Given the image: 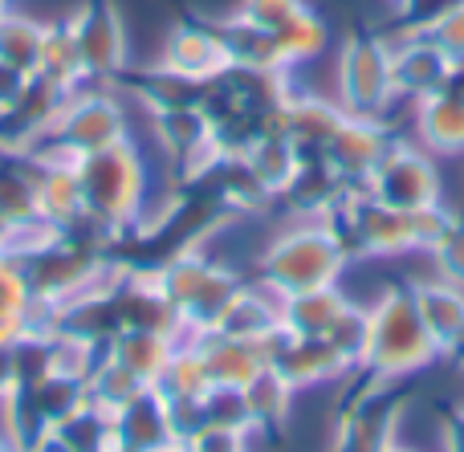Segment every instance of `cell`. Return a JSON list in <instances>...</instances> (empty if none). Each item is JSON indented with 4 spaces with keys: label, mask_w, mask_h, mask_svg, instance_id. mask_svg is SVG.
<instances>
[{
    "label": "cell",
    "mask_w": 464,
    "mask_h": 452,
    "mask_svg": "<svg viewBox=\"0 0 464 452\" xmlns=\"http://www.w3.org/2000/svg\"><path fill=\"white\" fill-rule=\"evenodd\" d=\"M82 192V212L106 225H122L135 216L139 200H143V171H139V155L127 147V139L102 151H90L73 163Z\"/></svg>",
    "instance_id": "cell-1"
},
{
    "label": "cell",
    "mask_w": 464,
    "mask_h": 452,
    "mask_svg": "<svg viewBox=\"0 0 464 452\" xmlns=\"http://www.w3.org/2000/svg\"><path fill=\"white\" fill-rule=\"evenodd\" d=\"M343 261H346V249L330 225L294 228V233L281 236L269 249V257H265V277H269V285L281 298H289V293L330 285L338 277V269H343Z\"/></svg>",
    "instance_id": "cell-2"
},
{
    "label": "cell",
    "mask_w": 464,
    "mask_h": 452,
    "mask_svg": "<svg viewBox=\"0 0 464 452\" xmlns=\"http://www.w3.org/2000/svg\"><path fill=\"white\" fill-rule=\"evenodd\" d=\"M338 98L346 114L379 119L395 98L392 82V49L375 37H351L338 62Z\"/></svg>",
    "instance_id": "cell-3"
},
{
    "label": "cell",
    "mask_w": 464,
    "mask_h": 452,
    "mask_svg": "<svg viewBox=\"0 0 464 452\" xmlns=\"http://www.w3.org/2000/svg\"><path fill=\"white\" fill-rule=\"evenodd\" d=\"M371 200L387 204L400 212H420L440 204V184H436V168L428 163V155L411 151V147H387V155L371 168V176L362 179Z\"/></svg>",
    "instance_id": "cell-4"
},
{
    "label": "cell",
    "mask_w": 464,
    "mask_h": 452,
    "mask_svg": "<svg viewBox=\"0 0 464 452\" xmlns=\"http://www.w3.org/2000/svg\"><path fill=\"white\" fill-rule=\"evenodd\" d=\"M70 33L78 41L82 78H111L122 70L127 41H122V21L111 0H86L70 16Z\"/></svg>",
    "instance_id": "cell-5"
},
{
    "label": "cell",
    "mask_w": 464,
    "mask_h": 452,
    "mask_svg": "<svg viewBox=\"0 0 464 452\" xmlns=\"http://www.w3.org/2000/svg\"><path fill=\"white\" fill-rule=\"evenodd\" d=\"M387 135L383 127H379L375 119H359V114H343V122L334 127V135L326 139V147H322V163H326L334 176L343 179H367L371 168H375L379 159L387 155Z\"/></svg>",
    "instance_id": "cell-6"
},
{
    "label": "cell",
    "mask_w": 464,
    "mask_h": 452,
    "mask_svg": "<svg viewBox=\"0 0 464 452\" xmlns=\"http://www.w3.org/2000/svg\"><path fill=\"white\" fill-rule=\"evenodd\" d=\"M163 70L179 73V78L196 82V86H208L220 73L232 70V57L225 49L220 29H204V24H179L168 37V57H163Z\"/></svg>",
    "instance_id": "cell-7"
},
{
    "label": "cell",
    "mask_w": 464,
    "mask_h": 452,
    "mask_svg": "<svg viewBox=\"0 0 464 452\" xmlns=\"http://www.w3.org/2000/svg\"><path fill=\"white\" fill-rule=\"evenodd\" d=\"M452 70H457V62L436 41H428L424 33H416L400 53H392V82L400 98L440 94V90H449Z\"/></svg>",
    "instance_id": "cell-8"
},
{
    "label": "cell",
    "mask_w": 464,
    "mask_h": 452,
    "mask_svg": "<svg viewBox=\"0 0 464 452\" xmlns=\"http://www.w3.org/2000/svg\"><path fill=\"white\" fill-rule=\"evenodd\" d=\"M420 139L440 155L464 151V94L457 86L420 98Z\"/></svg>",
    "instance_id": "cell-9"
},
{
    "label": "cell",
    "mask_w": 464,
    "mask_h": 452,
    "mask_svg": "<svg viewBox=\"0 0 464 452\" xmlns=\"http://www.w3.org/2000/svg\"><path fill=\"white\" fill-rule=\"evenodd\" d=\"M41 41H45V24L0 13V65L33 78L37 73V57H41Z\"/></svg>",
    "instance_id": "cell-10"
},
{
    "label": "cell",
    "mask_w": 464,
    "mask_h": 452,
    "mask_svg": "<svg viewBox=\"0 0 464 452\" xmlns=\"http://www.w3.org/2000/svg\"><path fill=\"white\" fill-rule=\"evenodd\" d=\"M420 33H424L428 41H436V45H440L444 53H449L452 62L460 65L464 62V0H452V5H444L440 13H436Z\"/></svg>",
    "instance_id": "cell-11"
},
{
    "label": "cell",
    "mask_w": 464,
    "mask_h": 452,
    "mask_svg": "<svg viewBox=\"0 0 464 452\" xmlns=\"http://www.w3.org/2000/svg\"><path fill=\"white\" fill-rule=\"evenodd\" d=\"M302 8H305V0H245L237 16H245L248 24H256V29H265V33L277 37Z\"/></svg>",
    "instance_id": "cell-12"
},
{
    "label": "cell",
    "mask_w": 464,
    "mask_h": 452,
    "mask_svg": "<svg viewBox=\"0 0 464 452\" xmlns=\"http://www.w3.org/2000/svg\"><path fill=\"white\" fill-rule=\"evenodd\" d=\"M432 257L440 261V274L449 277V282L464 285V225L460 220L440 236V245L432 249Z\"/></svg>",
    "instance_id": "cell-13"
},
{
    "label": "cell",
    "mask_w": 464,
    "mask_h": 452,
    "mask_svg": "<svg viewBox=\"0 0 464 452\" xmlns=\"http://www.w3.org/2000/svg\"><path fill=\"white\" fill-rule=\"evenodd\" d=\"M400 5H411V0H400Z\"/></svg>",
    "instance_id": "cell-14"
}]
</instances>
